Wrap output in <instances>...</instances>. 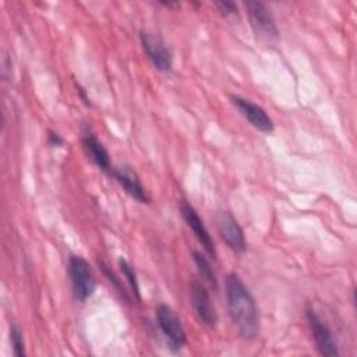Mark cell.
Segmentation results:
<instances>
[{"instance_id":"obj_7","label":"cell","mask_w":357,"mask_h":357,"mask_svg":"<svg viewBox=\"0 0 357 357\" xmlns=\"http://www.w3.org/2000/svg\"><path fill=\"white\" fill-rule=\"evenodd\" d=\"M216 227L222 237V240L226 243V245L234 251V252H243L247 248L244 233L241 226L237 223L234 216L226 211H219L216 213Z\"/></svg>"},{"instance_id":"obj_2","label":"cell","mask_w":357,"mask_h":357,"mask_svg":"<svg viewBox=\"0 0 357 357\" xmlns=\"http://www.w3.org/2000/svg\"><path fill=\"white\" fill-rule=\"evenodd\" d=\"M250 25L255 38L265 45H275L279 40V29L269 7L262 1L245 3Z\"/></svg>"},{"instance_id":"obj_5","label":"cell","mask_w":357,"mask_h":357,"mask_svg":"<svg viewBox=\"0 0 357 357\" xmlns=\"http://www.w3.org/2000/svg\"><path fill=\"white\" fill-rule=\"evenodd\" d=\"M305 319H307V324L312 333L317 350L322 356H328V357L340 356V351H339L337 343L332 335V331L321 319V317L317 314V311L311 305H307V308H305Z\"/></svg>"},{"instance_id":"obj_10","label":"cell","mask_w":357,"mask_h":357,"mask_svg":"<svg viewBox=\"0 0 357 357\" xmlns=\"http://www.w3.org/2000/svg\"><path fill=\"white\" fill-rule=\"evenodd\" d=\"M180 212L183 219L185 220L187 226L192 230L194 236L197 237V240L201 243V245L204 247V250L208 252L209 257H212L213 259L216 258V247L215 243L204 223V220L199 218L198 212L194 209L192 205H190L188 202H181L180 205Z\"/></svg>"},{"instance_id":"obj_4","label":"cell","mask_w":357,"mask_h":357,"mask_svg":"<svg viewBox=\"0 0 357 357\" xmlns=\"http://www.w3.org/2000/svg\"><path fill=\"white\" fill-rule=\"evenodd\" d=\"M155 317L160 332L169 343V347L173 351H177L181 347H184V344L187 343V336L176 312L169 305L159 304L155 308Z\"/></svg>"},{"instance_id":"obj_15","label":"cell","mask_w":357,"mask_h":357,"mask_svg":"<svg viewBox=\"0 0 357 357\" xmlns=\"http://www.w3.org/2000/svg\"><path fill=\"white\" fill-rule=\"evenodd\" d=\"M10 342L13 346V354L15 357L25 356V340L21 328L17 324L10 325Z\"/></svg>"},{"instance_id":"obj_9","label":"cell","mask_w":357,"mask_h":357,"mask_svg":"<svg viewBox=\"0 0 357 357\" xmlns=\"http://www.w3.org/2000/svg\"><path fill=\"white\" fill-rule=\"evenodd\" d=\"M190 297L191 304L194 308V312L197 318L206 326L215 328L218 322V314L216 310L211 301L209 293L205 289V286L197 280H194L190 286Z\"/></svg>"},{"instance_id":"obj_12","label":"cell","mask_w":357,"mask_h":357,"mask_svg":"<svg viewBox=\"0 0 357 357\" xmlns=\"http://www.w3.org/2000/svg\"><path fill=\"white\" fill-rule=\"evenodd\" d=\"M82 146L86 151L88 156L92 159V162L105 173L110 174L112 173V162L107 149L105 145L99 141V138L89 130L86 128L84 135H82Z\"/></svg>"},{"instance_id":"obj_6","label":"cell","mask_w":357,"mask_h":357,"mask_svg":"<svg viewBox=\"0 0 357 357\" xmlns=\"http://www.w3.org/2000/svg\"><path fill=\"white\" fill-rule=\"evenodd\" d=\"M139 42L145 54L148 56V59L151 60V63L155 66L156 70L163 73H167L172 70L173 56L162 38H159L158 35L149 31H141Z\"/></svg>"},{"instance_id":"obj_18","label":"cell","mask_w":357,"mask_h":357,"mask_svg":"<svg viewBox=\"0 0 357 357\" xmlns=\"http://www.w3.org/2000/svg\"><path fill=\"white\" fill-rule=\"evenodd\" d=\"M47 137H49V144H50L52 146H61V145L64 144V139H63L57 132H54V131H52V130H49Z\"/></svg>"},{"instance_id":"obj_19","label":"cell","mask_w":357,"mask_h":357,"mask_svg":"<svg viewBox=\"0 0 357 357\" xmlns=\"http://www.w3.org/2000/svg\"><path fill=\"white\" fill-rule=\"evenodd\" d=\"M160 4L162 6H165V7H180V3L178 1H160Z\"/></svg>"},{"instance_id":"obj_3","label":"cell","mask_w":357,"mask_h":357,"mask_svg":"<svg viewBox=\"0 0 357 357\" xmlns=\"http://www.w3.org/2000/svg\"><path fill=\"white\" fill-rule=\"evenodd\" d=\"M67 271L75 298L78 301L88 300L96 289V279L88 261L79 255H70Z\"/></svg>"},{"instance_id":"obj_17","label":"cell","mask_w":357,"mask_h":357,"mask_svg":"<svg viewBox=\"0 0 357 357\" xmlns=\"http://www.w3.org/2000/svg\"><path fill=\"white\" fill-rule=\"evenodd\" d=\"M99 265H100V266H102V269H103V272H105V275H106V276H107V278H109V280H110V282H112V283H113V284H114V286H116V289H117V290H119V291H120V293H123V294H124V296H126V291H124V287H123V286H121V283H120V280H119V279H117V276H116V275H114V273H113V272H110V271H109V269H107V266H105V265H103V264H100V262H99ZM126 297H127V296H126Z\"/></svg>"},{"instance_id":"obj_8","label":"cell","mask_w":357,"mask_h":357,"mask_svg":"<svg viewBox=\"0 0 357 357\" xmlns=\"http://www.w3.org/2000/svg\"><path fill=\"white\" fill-rule=\"evenodd\" d=\"M230 102L237 107L241 116H244L254 128L265 134H269L273 131L275 126L272 119L259 105L237 95H230Z\"/></svg>"},{"instance_id":"obj_16","label":"cell","mask_w":357,"mask_h":357,"mask_svg":"<svg viewBox=\"0 0 357 357\" xmlns=\"http://www.w3.org/2000/svg\"><path fill=\"white\" fill-rule=\"evenodd\" d=\"M215 7L219 10V13H220L223 17H230V15H237V14H238L237 4L233 3V1L219 0V1H215Z\"/></svg>"},{"instance_id":"obj_13","label":"cell","mask_w":357,"mask_h":357,"mask_svg":"<svg viewBox=\"0 0 357 357\" xmlns=\"http://www.w3.org/2000/svg\"><path fill=\"white\" fill-rule=\"evenodd\" d=\"M192 261L201 275V278L212 287L216 289L218 287V279H216V273L212 269V265L209 264V261L206 259V257L198 251H192Z\"/></svg>"},{"instance_id":"obj_1","label":"cell","mask_w":357,"mask_h":357,"mask_svg":"<svg viewBox=\"0 0 357 357\" xmlns=\"http://www.w3.org/2000/svg\"><path fill=\"white\" fill-rule=\"evenodd\" d=\"M227 308L230 318L243 339H255L259 333V311L255 298L241 280L231 272L225 280Z\"/></svg>"},{"instance_id":"obj_11","label":"cell","mask_w":357,"mask_h":357,"mask_svg":"<svg viewBox=\"0 0 357 357\" xmlns=\"http://www.w3.org/2000/svg\"><path fill=\"white\" fill-rule=\"evenodd\" d=\"M110 176L123 187V190L137 202L149 204V195L146 194L145 187L142 185L138 174L130 166L123 165L112 169Z\"/></svg>"},{"instance_id":"obj_14","label":"cell","mask_w":357,"mask_h":357,"mask_svg":"<svg viewBox=\"0 0 357 357\" xmlns=\"http://www.w3.org/2000/svg\"><path fill=\"white\" fill-rule=\"evenodd\" d=\"M119 266L123 272V276L127 279V283L134 294V297L137 300H141V293H139V284H138V279H137V275H135V271L134 268L130 265V262L124 258H120L119 259Z\"/></svg>"}]
</instances>
